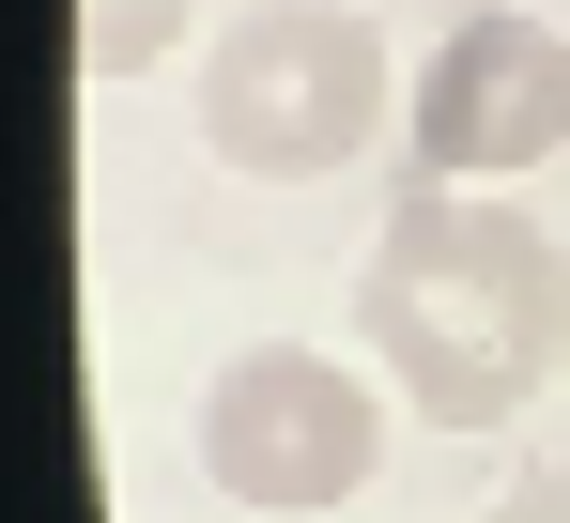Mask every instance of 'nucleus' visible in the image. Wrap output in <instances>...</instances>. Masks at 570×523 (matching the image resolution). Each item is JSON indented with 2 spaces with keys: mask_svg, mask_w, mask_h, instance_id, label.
Here are the masks:
<instances>
[{
  "mask_svg": "<svg viewBox=\"0 0 570 523\" xmlns=\"http://www.w3.org/2000/svg\"><path fill=\"white\" fill-rule=\"evenodd\" d=\"M478 523H570V462H556V477H509V493H493Z\"/></svg>",
  "mask_w": 570,
  "mask_h": 523,
  "instance_id": "nucleus-6",
  "label": "nucleus"
},
{
  "mask_svg": "<svg viewBox=\"0 0 570 523\" xmlns=\"http://www.w3.org/2000/svg\"><path fill=\"white\" fill-rule=\"evenodd\" d=\"M401 155L416 185H524L570 155V31L524 16V0H463L416 62V108H401Z\"/></svg>",
  "mask_w": 570,
  "mask_h": 523,
  "instance_id": "nucleus-4",
  "label": "nucleus"
},
{
  "mask_svg": "<svg viewBox=\"0 0 570 523\" xmlns=\"http://www.w3.org/2000/svg\"><path fill=\"white\" fill-rule=\"evenodd\" d=\"M385 401L401 385H371V369H340V354L308 339H247L216 385H200V477L232 493V509H355L385 477Z\"/></svg>",
  "mask_w": 570,
  "mask_h": 523,
  "instance_id": "nucleus-3",
  "label": "nucleus"
},
{
  "mask_svg": "<svg viewBox=\"0 0 570 523\" xmlns=\"http://www.w3.org/2000/svg\"><path fill=\"white\" fill-rule=\"evenodd\" d=\"M385 124H401V78L355 0H247L200 47V139L247 185H340Z\"/></svg>",
  "mask_w": 570,
  "mask_h": 523,
  "instance_id": "nucleus-2",
  "label": "nucleus"
},
{
  "mask_svg": "<svg viewBox=\"0 0 570 523\" xmlns=\"http://www.w3.org/2000/svg\"><path fill=\"white\" fill-rule=\"evenodd\" d=\"M355 339L416 401V432H509L570 369V247L509 185H401L355 262Z\"/></svg>",
  "mask_w": 570,
  "mask_h": 523,
  "instance_id": "nucleus-1",
  "label": "nucleus"
},
{
  "mask_svg": "<svg viewBox=\"0 0 570 523\" xmlns=\"http://www.w3.org/2000/svg\"><path fill=\"white\" fill-rule=\"evenodd\" d=\"M170 31H186V0H78V62H94V78L170 62Z\"/></svg>",
  "mask_w": 570,
  "mask_h": 523,
  "instance_id": "nucleus-5",
  "label": "nucleus"
}]
</instances>
